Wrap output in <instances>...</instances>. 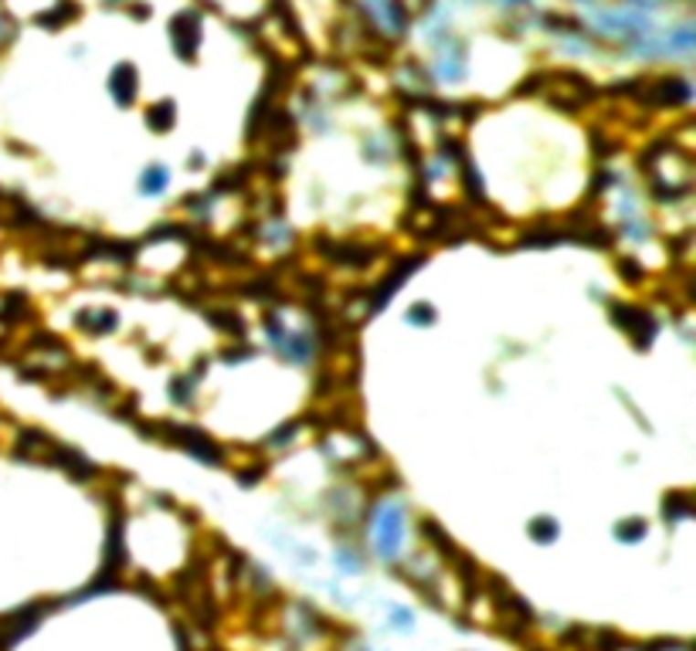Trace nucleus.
<instances>
[{"label": "nucleus", "instance_id": "nucleus-1", "mask_svg": "<svg viewBox=\"0 0 696 651\" xmlns=\"http://www.w3.org/2000/svg\"><path fill=\"white\" fill-rule=\"evenodd\" d=\"M547 95H551V102L575 109L591 95V85L581 75H554V82H547Z\"/></svg>", "mask_w": 696, "mask_h": 651}, {"label": "nucleus", "instance_id": "nucleus-2", "mask_svg": "<svg viewBox=\"0 0 696 651\" xmlns=\"http://www.w3.org/2000/svg\"><path fill=\"white\" fill-rule=\"evenodd\" d=\"M174 45H177V55L194 61L197 45H201V21H197V14H181V17H174Z\"/></svg>", "mask_w": 696, "mask_h": 651}, {"label": "nucleus", "instance_id": "nucleus-3", "mask_svg": "<svg viewBox=\"0 0 696 651\" xmlns=\"http://www.w3.org/2000/svg\"><path fill=\"white\" fill-rule=\"evenodd\" d=\"M109 89H112V99H116L120 106H130L132 99H136V68H132V65H116Z\"/></svg>", "mask_w": 696, "mask_h": 651}, {"label": "nucleus", "instance_id": "nucleus-4", "mask_svg": "<svg viewBox=\"0 0 696 651\" xmlns=\"http://www.w3.org/2000/svg\"><path fill=\"white\" fill-rule=\"evenodd\" d=\"M174 102H160V106H153L150 112H146V122L153 126V130H170L174 126Z\"/></svg>", "mask_w": 696, "mask_h": 651}, {"label": "nucleus", "instance_id": "nucleus-5", "mask_svg": "<svg viewBox=\"0 0 696 651\" xmlns=\"http://www.w3.org/2000/svg\"><path fill=\"white\" fill-rule=\"evenodd\" d=\"M163 184H167V170L153 166V170H146L143 173V194H160Z\"/></svg>", "mask_w": 696, "mask_h": 651}, {"label": "nucleus", "instance_id": "nucleus-6", "mask_svg": "<svg viewBox=\"0 0 696 651\" xmlns=\"http://www.w3.org/2000/svg\"><path fill=\"white\" fill-rule=\"evenodd\" d=\"M513 4H520V0H513Z\"/></svg>", "mask_w": 696, "mask_h": 651}]
</instances>
